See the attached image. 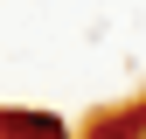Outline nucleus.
Instances as JSON below:
<instances>
[{"label":"nucleus","mask_w":146,"mask_h":139,"mask_svg":"<svg viewBox=\"0 0 146 139\" xmlns=\"http://www.w3.org/2000/svg\"><path fill=\"white\" fill-rule=\"evenodd\" d=\"M0 139H63V118H49V111H0Z\"/></svg>","instance_id":"nucleus-1"},{"label":"nucleus","mask_w":146,"mask_h":139,"mask_svg":"<svg viewBox=\"0 0 146 139\" xmlns=\"http://www.w3.org/2000/svg\"><path fill=\"white\" fill-rule=\"evenodd\" d=\"M98 139H132V132H118V125H104V132H98Z\"/></svg>","instance_id":"nucleus-2"}]
</instances>
